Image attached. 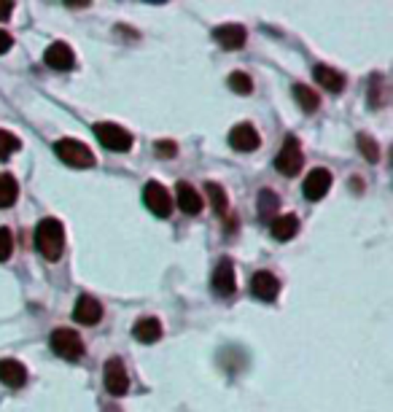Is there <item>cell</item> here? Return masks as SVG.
<instances>
[{
	"label": "cell",
	"mask_w": 393,
	"mask_h": 412,
	"mask_svg": "<svg viewBox=\"0 0 393 412\" xmlns=\"http://www.w3.org/2000/svg\"><path fill=\"white\" fill-rule=\"evenodd\" d=\"M229 89L237 92V94H251L254 92V78L248 76V73H242V70H235L232 76H229Z\"/></svg>",
	"instance_id": "603a6c76"
},
{
	"label": "cell",
	"mask_w": 393,
	"mask_h": 412,
	"mask_svg": "<svg viewBox=\"0 0 393 412\" xmlns=\"http://www.w3.org/2000/svg\"><path fill=\"white\" fill-rule=\"evenodd\" d=\"M332 173L326 168H316L307 173V178H304L302 183V192L307 199H313V202H318V199H323L326 194H329V189H332Z\"/></svg>",
	"instance_id": "52a82bcc"
},
{
	"label": "cell",
	"mask_w": 393,
	"mask_h": 412,
	"mask_svg": "<svg viewBox=\"0 0 393 412\" xmlns=\"http://www.w3.org/2000/svg\"><path fill=\"white\" fill-rule=\"evenodd\" d=\"M54 151H57V156H60L65 165L78 168V170L94 168V162H97L89 146H87V143H81V140H73V137H62V140H57Z\"/></svg>",
	"instance_id": "7a4b0ae2"
},
{
	"label": "cell",
	"mask_w": 393,
	"mask_h": 412,
	"mask_svg": "<svg viewBox=\"0 0 393 412\" xmlns=\"http://www.w3.org/2000/svg\"><path fill=\"white\" fill-rule=\"evenodd\" d=\"M154 151H156V156H162V159H173L178 154V146L173 140H159V143H154Z\"/></svg>",
	"instance_id": "83f0119b"
},
{
	"label": "cell",
	"mask_w": 393,
	"mask_h": 412,
	"mask_svg": "<svg viewBox=\"0 0 393 412\" xmlns=\"http://www.w3.org/2000/svg\"><path fill=\"white\" fill-rule=\"evenodd\" d=\"M44 60H46V65L54 68V70H70V68L76 65V54H73V49L68 44L57 41V44H51L46 49Z\"/></svg>",
	"instance_id": "8fae6325"
},
{
	"label": "cell",
	"mask_w": 393,
	"mask_h": 412,
	"mask_svg": "<svg viewBox=\"0 0 393 412\" xmlns=\"http://www.w3.org/2000/svg\"><path fill=\"white\" fill-rule=\"evenodd\" d=\"M11 44H14V41H11V35H8L6 30H0V54H6V51L11 49Z\"/></svg>",
	"instance_id": "f1b7e54d"
},
{
	"label": "cell",
	"mask_w": 393,
	"mask_h": 412,
	"mask_svg": "<svg viewBox=\"0 0 393 412\" xmlns=\"http://www.w3.org/2000/svg\"><path fill=\"white\" fill-rule=\"evenodd\" d=\"M358 146H361V154L369 159V162H378L380 159V149L378 140H372L369 135H358Z\"/></svg>",
	"instance_id": "484cf974"
},
{
	"label": "cell",
	"mask_w": 393,
	"mask_h": 412,
	"mask_svg": "<svg viewBox=\"0 0 393 412\" xmlns=\"http://www.w3.org/2000/svg\"><path fill=\"white\" fill-rule=\"evenodd\" d=\"M258 213L261 216L277 213V194H275L273 189H261V194H258Z\"/></svg>",
	"instance_id": "d4e9b609"
},
{
	"label": "cell",
	"mask_w": 393,
	"mask_h": 412,
	"mask_svg": "<svg viewBox=\"0 0 393 412\" xmlns=\"http://www.w3.org/2000/svg\"><path fill=\"white\" fill-rule=\"evenodd\" d=\"M103 377H106L108 394H113V397H124V394H127V388H130V375H127L121 358H108Z\"/></svg>",
	"instance_id": "ba28073f"
},
{
	"label": "cell",
	"mask_w": 393,
	"mask_h": 412,
	"mask_svg": "<svg viewBox=\"0 0 393 412\" xmlns=\"http://www.w3.org/2000/svg\"><path fill=\"white\" fill-rule=\"evenodd\" d=\"M16 197H19V183H16L14 175L3 173V175H0V208L14 205Z\"/></svg>",
	"instance_id": "ffe728a7"
},
{
	"label": "cell",
	"mask_w": 393,
	"mask_h": 412,
	"mask_svg": "<svg viewBox=\"0 0 393 412\" xmlns=\"http://www.w3.org/2000/svg\"><path fill=\"white\" fill-rule=\"evenodd\" d=\"M51 351L62 356V358H81V353H84V342H81V337L76 332H70V329H57L54 335H51Z\"/></svg>",
	"instance_id": "8992f818"
},
{
	"label": "cell",
	"mask_w": 393,
	"mask_h": 412,
	"mask_svg": "<svg viewBox=\"0 0 393 412\" xmlns=\"http://www.w3.org/2000/svg\"><path fill=\"white\" fill-rule=\"evenodd\" d=\"M19 137L11 135V132H6V130H0V159H8V156H14L19 151Z\"/></svg>",
	"instance_id": "cb8c5ba5"
},
{
	"label": "cell",
	"mask_w": 393,
	"mask_h": 412,
	"mask_svg": "<svg viewBox=\"0 0 393 412\" xmlns=\"http://www.w3.org/2000/svg\"><path fill=\"white\" fill-rule=\"evenodd\" d=\"M94 135H97V140L103 143V149H108V151L124 154L132 149V135L124 127H119V124H111V122L94 124Z\"/></svg>",
	"instance_id": "277c9868"
},
{
	"label": "cell",
	"mask_w": 393,
	"mask_h": 412,
	"mask_svg": "<svg viewBox=\"0 0 393 412\" xmlns=\"http://www.w3.org/2000/svg\"><path fill=\"white\" fill-rule=\"evenodd\" d=\"M132 335H135L140 342L151 345V342H156V339L162 337V323H159V318H154V316H146V318H140L135 326H132Z\"/></svg>",
	"instance_id": "ac0fdd59"
},
{
	"label": "cell",
	"mask_w": 393,
	"mask_h": 412,
	"mask_svg": "<svg viewBox=\"0 0 393 412\" xmlns=\"http://www.w3.org/2000/svg\"><path fill=\"white\" fill-rule=\"evenodd\" d=\"M294 97H297L299 108H302V111H307V113L318 111V106H320V97H318V94L310 89V87H304V84H297V87H294Z\"/></svg>",
	"instance_id": "44dd1931"
},
{
	"label": "cell",
	"mask_w": 393,
	"mask_h": 412,
	"mask_svg": "<svg viewBox=\"0 0 393 412\" xmlns=\"http://www.w3.org/2000/svg\"><path fill=\"white\" fill-rule=\"evenodd\" d=\"M251 291H254V296H258V299L273 302L275 296H277V291H280V280L273 273H267V270H258L254 275V280H251Z\"/></svg>",
	"instance_id": "4fadbf2b"
},
{
	"label": "cell",
	"mask_w": 393,
	"mask_h": 412,
	"mask_svg": "<svg viewBox=\"0 0 393 412\" xmlns=\"http://www.w3.org/2000/svg\"><path fill=\"white\" fill-rule=\"evenodd\" d=\"M258 132L254 124H237V127H232V132H229V146L232 149H237V151H256L258 149Z\"/></svg>",
	"instance_id": "9c48e42d"
},
{
	"label": "cell",
	"mask_w": 393,
	"mask_h": 412,
	"mask_svg": "<svg viewBox=\"0 0 393 412\" xmlns=\"http://www.w3.org/2000/svg\"><path fill=\"white\" fill-rule=\"evenodd\" d=\"M0 382H6L8 388H22L27 382L25 364H19L16 358H0Z\"/></svg>",
	"instance_id": "2e32d148"
},
{
	"label": "cell",
	"mask_w": 393,
	"mask_h": 412,
	"mask_svg": "<svg viewBox=\"0 0 393 412\" xmlns=\"http://www.w3.org/2000/svg\"><path fill=\"white\" fill-rule=\"evenodd\" d=\"M235 289H237L235 267H232V261L229 259H221V264H218L216 273H213V291L221 294V296H229V294H235Z\"/></svg>",
	"instance_id": "9a60e30c"
},
{
	"label": "cell",
	"mask_w": 393,
	"mask_h": 412,
	"mask_svg": "<svg viewBox=\"0 0 393 412\" xmlns=\"http://www.w3.org/2000/svg\"><path fill=\"white\" fill-rule=\"evenodd\" d=\"M213 38H216V44L221 46V49H227V51H237L245 46V38H248V32L242 25H221V27H216L213 30Z\"/></svg>",
	"instance_id": "30bf717a"
},
{
	"label": "cell",
	"mask_w": 393,
	"mask_h": 412,
	"mask_svg": "<svg viewBox=\"0 0 393 412\" xmlns=\"http://www.w3.org/2000/svg\"><path fill=\"white\" fill-rule=\"evenodd\" d=\"M304 165V151L302 146H299V140L297 137H286L283 140V146H280V151L275 156V170L280 173V175H288V178H294Z\"/></svg>",
	"instance_id": "3957f363"
},
{
	"label": "cell",
	"mask_w": 393,
	"mask_h": 412,
	"mask_svg": "<svg viewBox=\"0 0 393 412\" xmlns=\"http://www.w3.org/2000/svg\"><path fill=\"white\" fill-rule=\"evenodd\" d=\"M175 199H178V208H181L186 216H199L202 213V197L192 183L181 181L175 186Z\"/></svg>",
	"instance_id": "5bb4252c"
},
{
	"label": "cell",
	"mask_w": 393,
	"mask_h": 412,
	"mask_svg": "<svg viewBox=\"0 0 393 412\" xmlns=\"http://www.w3.org/2000/svg\"><path fill=\"white\" fill-rule=\"evenodd\" d=\"M313 76H316V81L326 92H334V94H337V92L345 89V76H342V73H337V70L329 68V65H316Z\"/></svg>",
	"instance_id": "e0dca14e"
},
{
	"label": "cell",
	"mask_w": 393,
	"mask_h": 412,
	"mask_svg": "<svg viewBox=\"0 0 393 412\" xmlns=\"http://www.w3.org/2000/svg\"><path fill=\"white\" fill-rule=\"evenodd\" d=\"M205 192H208V197H211V205L213 211L218 216H224L229 211V199H227V192L218 186V183H205Z\"/></svg>",
	"instance_id": "7402d4cb"
},
{
	"label": "cell",
	"mask_w": 393,
	"mask_h": 412,
	"mask_svg": "<svg viewBox=\"0 0 393 412\" xmlns=\"http://www.w3.org/2000/svg\"><path fill=\"white\" fill-rule=\"evenodd\" d=\"M14 11V3H8V0H0V19H8Z\"/></svg>",
	"instance_id": "f546056e"
},
{
	"label": "cell",
	"mask_w": 393,
	"mask_h": 412,
	"mask_svg": "<svg viewBox=\"0 0 393 412\" xmlns=\"http://www.w3.org/2000/svg\"><path fill=\"white\" fill-rule=\"evenodd\" d=\"M73 318H76L78 323H84V326H94V323H100V318H103V305H100L94 296L84 294V296H78Z\"/></svg>",
	"instance_id": "7c38bea8"
},
{
	"label": "cell",
	"mask_w": 393,
	"mask_h": 412,
	"mask_svg": "<svg viewBox=\"0 0 393 412\" xmlns=\"http://www.w3.org/2000/svg\"><path fill=\"white\" fill-rule=\"evenodd\" d=\"M35 245L49 261H57L65 251V227L57 218H44L35 227Z\"/></svg>",
	"instance_id": "6da1fadb"
},
{
	"label": "cell",
	"mask_w": 393,
	"mask_h": 412,
	"mask_svg": "<svg viewBox=\"0 0 393 412\" xmlns=\"http://www.w3.org/2000/svg\"><path fill=\"white\" fill-rule=\"evenodd\" d=\"M143 202H146V208H149L154 216H159V218H167L170 211H173V197H170V192H167L162 183H156V181L146 183Z\"/></svg>",
	"instance_id": "5b68a950"
},
{
	"label": "cell",
	"mask_w": 393,
	"mask_h": 412,
	"mask_svg": "<svg viewBox=\"0 0 393 412\" xmlns=\"http://www.w3.org/2000/svg\"><path fill=\"white\" fill-rule=\"evenodd\" d=\"M14 251V235L6 227H0V261H6Z\"/></svg>",
	"instance_id": "4316f807"
},
{
	"label": "cell",
	"mask_w": 393,
	"mask_h": 412,
	"mask_svg": "<svg viewBox=\"0 0 393 412\" xmlns=\"http://www.w3.org/2000/svg\"><path fill=\"white\" fill-rule=\"evenodd\" d=\"M299 232V221H297V216H277L273 221V237L277 240V243H286V240H291L294 235Z\"/></svg>",
	"instance_id": "d6986e66"
}]
</instances>
